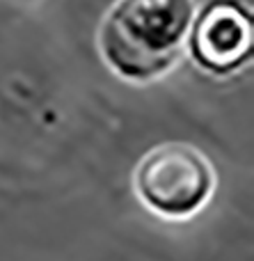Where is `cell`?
Segmentation results:
<instances>
[{"mask_svg": "<svg viewBox=\"0 0 254 261\" xmlns=\"http://www.w3.org/2000/svg\"><path fill=\"white\" fill-rule=\"evenodd\" d=\"M190 50L195 62L211 73H232L252 53V18L234 0H215L192 28Z\"/></svg>", "mask_w": 254, "mask_h": 261, "instance_id": "3", "label": "cell"}, {"mask_svg": "<svg viewBox=\"0 0 254 261\" xmlns=\"http://www.w3.org/2000/svg\"><path fill=\"white\" fill-rule=\"evenodd\" d=\"M133 186L149 211L163 218H190L211 199L215 172L200 149L186 142H165L142 156Z\"/></svg>", "mask_w": 254, "mask_h": 261, "instance_id": "2", "label": "cell"}, {"mask_svg": "<svg viewBox=\"0 0 254 261\" xmlns=\"http://www.w3.org/2000/svg\"><path fill=\"white\" fill-rule=\"evenodd\" d=\"M192 18L195 0H117L99 28V50L126 81H154L181 58Z\"/></svg>", "mask_w": 254, "mask_h": 261, "instance_id": "1", "label": "cell"}]
</instances>
